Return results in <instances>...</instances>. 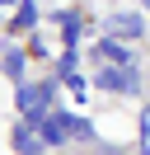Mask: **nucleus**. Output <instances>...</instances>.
<instances>
[{
    "instance_id": "8",
    "label": "nucleus",
    "mask_w": 150,
    "mask_h": 155,
    "mask_svg": "<svg viewBox=\"0 0 150 155\" xmlns=\"http://www.w3.org/2000/svg\"><path fill=\"white\" fill-rule=\"evenodd\" d=\"M5 75H9V80H19V75H24V52L5 47Z\"/></svg>"
},
{
    "instance_id": "10",
    "label": "nucleus",
    "mask_w": 150,
    "mask_h": 155,
    "mask_svg": "<svg viewBox=\"0 0 150 155\" xmlns=\"http://www.w3.org/2000/svg\"><path fill=\"white\" fill-rule=\"evenodd\" d=\"M141 150L150 155V108H145V113H141Z\"/></svg>"
},
{
    "instance_id": "7",
    "label": "nucleus",
    "mask_w": 150,
    "mask_h": 155,
    "mask_svg": "<svg viewBox=\"0 0 150 155\" xmlns=\"http://www.w3.org/2000/svg\"><path fill=\"white\" fill-rule=\"evenodd\" d=\"M61 117H66V132H70V136H80V141H89V136H94V127L84 122V117H75V113H61Z\"/></svg>"
},
{
    "instance_id": "9",
    "label": "nucleus",
    "mask_w": 150,
    "mask_h": 155,
    "mask_svg": "<svg viewBox=\"0 0 150 155\" xmlns=\"http://www.w3.org/2000/svg\"><path fill=\"white\" fill-rule=\"evenodd\" d=\"M19 108H38V89L33 85H19Z\"/></svg>"
},
{
    "instance_id": "5",
    "label": "nucleus",
    "mask_w": 150,
    "mask_h": 155,
    "mask_svg": "<svg viewBox=\"0 0 150 155\" xmlns=\"http://www.w3.org/2000/svg\"><path fill=\"white\" fill-rule=\"evenodd\" d=\"M99 57H103V61H112V66H131V57H127V47H117V42H112V38H108V42H103V47H99Z\"/></svg>"
},
{
    "instance_id": "11",
    "label": "nucleus",
    "mask_w": 150,
    "mask_h": 155,
    "mask_svg": "<svg viewBox=\"0 0 150 155\" xmlns=\"http://www.w3.org/2000/svg\"><path fill=\"white\" fill-rule=\"evenodd\" d=\"M66 75H75V47H70V52L61 57V80H66Z\"/></svg>"
},
{
    "instance_id": "2",
    "label": "nucleus",
    "mask_w": 150,
    "mask_h": 155,
    "mask_svg": "<svg viewBox=\"0 0 150 155\" xmlns=\"http://www.w3.org/2000/svg\"><path fill=\"white\" fill-rule=\"evenodd\" d=\"M141 28H145L141 14H112L108 19V38H141Z\"/></svg>"
},
{
    "instance_id": "12",
    "label": "nucleus",
    "mask_w": 150,
    "mask_h": 155,
    "mask_svg": "<svg viewBox=\"0 0 150 155\" xmlns=\"http://www.w3.org/2000/svg\"><path fill=\"white\" fill-rule=\"evenodd\" d=\"M141 5H145V10H150V0H141Z\"/></svg>"
},
{
    "instance_id": "6",
    "label": "nucleus",
    "mask_w": 150,
    "mask_h": 155,
    "mask_svg": "<svg viewBox=\"0 0 150 155\" xmlns=\"http://www.w3.org/2000/svg\"><path fill=\"white\" fill-rule=\"evenodd\" d=\"M38 24V5L33 0H19V14H14V28H33Z\"/></svg>"
},
{
    "instance_id": "4",
    "label": "nucleus",
    "mask_w": 150,
    "mask_h": 155,
    "mask_svg": "<svg viewBox=\"0 0 150 155\" xmlns=\"http://www.w3.org/2000/svg\"><path fill=\"white\" fill-rule=\"evenodd\" d=\"M33 132H38V127H14V146H19V155H38V141H33Z\"/></svg>"
},
{
    "instance_id": "1",
    "label": "nucleus",
    "mask_w": 150,
    "mask_h": 155,
    "mask_svg": "<svg viewBox=\"0 0 150 155\" xmlns=\"http://www.w3.org/2000/svg\"><path fill=\"white\" fill-rule=\"evenodd\" d=\"M99 85L103 89H117V94H141V80L131 66H103L99 71Z\"/></svg>"
},
{
    "instance_id": "3",
    "label": "nucleus",
    "mask_w": 150,
    "mask_h": 155,
    "mask_svg": "<svg viewBox=\"0 0 150 155\" xmlns=\"http://www.w3.org/2000/svg\"><path fill=\"white\" fill-rule=\"evenodd\" d=\"M38 132H42V141H47V146H61L66 136H70V132H66V117H61V113H47Z\"/></svg>"
}]
</instances>
